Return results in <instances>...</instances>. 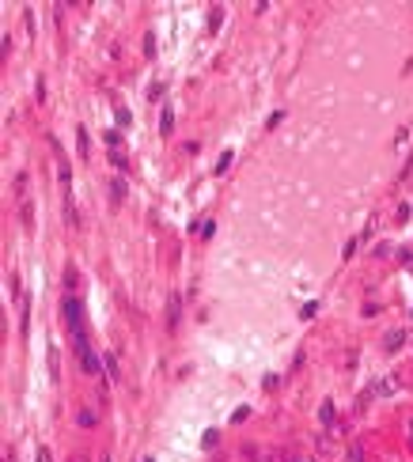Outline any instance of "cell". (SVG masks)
Listing matches in <instances>:
<instances>
[{
    "label": "cell",
    "instance_id": "cell-1",
    "mask_svg": "<svg viewBox=\"0 0 413 462\" xmlns=\"http://www.w3.org/2000/svg\"><path fill=\"white\" fill-rule=\"evenodd\" d=\"M76 356H80V368L88 375H99L102 371V360L95 356V349L88 345V333H76Z\"/></svg>",
    "mask_w": 413,
    "mask_h": 462
},
{
    "label": "cell",
    "instance_id": "cell-2",
    "mask_svg": "<svg viewBox=\"0 0 413 462\" xmlns=\"http://www.w3.org/2000/svg\"><path fill=\"white\" fill-rule=\"evenodd\" d=\"M65 319H69V326H72V338L84 333V311H80V300H76V296L65 300Z\"/></svg>",
    "mask_w": 413,
    "mask_h": 462
},
{
    "label": "cell",
    "instance_id": "cell-3",
    "mask_svg": "<svg viewBox=\"0 0 413 462\" xmlns=\"http://www.w3.org/2000/svg\"><path fill=\"white\" fill-rule=\"evenodd\" d=\"M402 341H406V330H390V333H387V352H395Z\"/></svg>",
    "mask_w": 413,
    "mask_h": 462
},
{
    "label": "cell",
    "instance_id": "cell-4",
    "mask_svg": "<svg viewBox=\"0 0 413 462\" xmlns=\"http://www.w3.org/2000/svg\"><path fill=\"white\" fill-rule=\"evenodd\" d=\"M110 194H114V205H121V197H126V178H114L110 182Z\"/></svg>",
    "mask_w": 413,
    "mask_h": 462
},
{
    "label": "cell",
    "instance_id": "cell-5",
    "mask_svg": "<svg viewBox=\"0 0 413 462\" xmlns=\"http://www.w3.org/2000/svg\"><path fill=\"white\" fill-rule=\"evenodd\" d=\"M319 417H322V425H330V421H334V402H322Z\"/></svg>",
    "mask_w": 413,
    "mask_h": 462
},
{
    "label": "cell",
    "instance_id": "cell-6",
    "mask_svg": "<svg viewBox=\"0 0 413 462\" xmlns=\"http://www.w3.org/2000/svg\"><path fill=\"white\" fill-rule=\"evenodd\" d=\"M76 144H80V156L88 159V133H84V129H76Z\"/></svg>",
    "mask_w": 413,
    "mask_h": 462
},
{
    "label": "cell",
    "instance_id": "cell-7",
    "mask_svg": "<svg viewBox=\"0 0 413 462\" xmlns=\"http://www.w3.org/2000/svg\"><path fill=\"white\" fill-rule=\"evenodd\" d=\"M349 462H368V458H364V447H360V444L349 447Z\"/></svg>",
    "mask_w": 413,
    "mask_h": 462
},
{
    "label": "cell",
    "instance_id": "cell-8",
    "mask_svg": "<svg viewBox=\"0 0 413 462\" xmlns=\"http://www.w3.org/2000/svg\"><path fill=\"white\" fill-rule=\"evenodd\" d=\"M159 129H163V133H171V129H175V118H171V110H163V118H159Z\"/></svg>",
    "mask_w": 413,
    "mask_h": 462
},
{
    "label": "cell",
    "instance_id": "cell-9",
    "mask_svg": "<svg viewBox=\"0 0 413 462\" xmlns=\"http://www.w3.org/2000/svg\"><path fill=\"white\" fill-rule=\"evenodd\" d=\"M144 53L156 57V34H144Z\"/></svg>",
    "mask_w": 413,
    "mask_h": 462
},
{
    "label": "cell",
    "instance_id": "cell-10",
    "mask_svg": "<svg viewBox=\"0 0 413 462\" xmlns=\"http://www.w3.org/2000/svg\"><path fill=\"white\" fill-rule=\"evenodd\" d=\"M178 326V296H171V330Z\"/></svg>",
    "mask_w": 413,
    "mask_h": 462
},
{
    "label": "cell",
    "instance_id": "cell-11",
    "mask_svg": "<svg viewBox=\"0 0 413 462\" xmlns=\"http://www.w3.org/2000/svg\"><path fill=\"white\" fill-rule=\"evenodd\" d=\"M80 425H84V428H91V425H95V413H91V409H84V413H80Z\"/></svg>",
    "mask_w": 413,
    "mask_h": 462
},
{
    "label": "cell",
    "instance_id": "cell-12",
    "mask_svg": "<svg viewBox=\"0 0 413 462\" xmlns=\"http://www.w3.org/2000/svg\"><path fill=\"white\" fill-rule=\"evenodd\" d=\"M38 462H53V455H50V447H42V451H38Z\"/></svg>",
    "mask_w": 413,
    "mask_h": 462
},
{
    "label": "cell",
    "instance_id": "cell-13",
    "mask_svg": "<svg viewBox=\"0 0 413 462\" xmlns=\"http://www.w3.org/2000/svg\"><path fill=\"white\" fill-rule=\"evenodd\" d=\"M409 436H413V421H409Z\"/></svg>",
    "mask_w": 413,
    "mask_h": 462
}]
</instances>
